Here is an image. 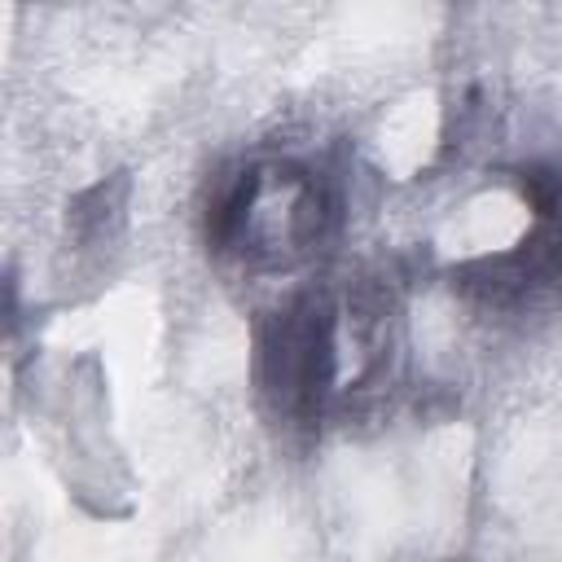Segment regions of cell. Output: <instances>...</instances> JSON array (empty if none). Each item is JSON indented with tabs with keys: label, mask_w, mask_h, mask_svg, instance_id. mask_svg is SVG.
Segmentation results:
<instances>
[{
	"label": "cell",
	"mask_w": 562,
	"mask_h": 562,
	"mask_svg": "<svg viewBox=\"0 0 562 562\" xmlns=\"http://www.w3.org/2000/svg\"><path fill=\"white\" fill-rule=\"evenodd\" d=\"M259 386L263 400L290 422H316L334 382V321L329 307L303 299L277 312L259 334Z\"/></svg>",
	"instance_id": "1"
},
{
	"label": "cell",
	"mask_w": 562,
	"mask_h": 562,
	"mask_svg": "<svg viewBox=\"0 0 562 562\" xmlns=\"http://www.w3.org/2000/svg\"><path fill=\"white\" fill-rule=\"evenodd\" d=\"M522 198L536 206V215H553L562 202V171L553 167H522Z\"/></svg>",
	"instance_id": "2"
},
{
	"label": "cell",
	"mask_w": 562,
	"mask_h": 562,
	"mask_svg": "<svg viewBox=\"0 0 562 562\" xmlns=\"http://www.w3.org/2000/svg\"><path fill=\"white\" fill-rule=\"evenodd\" d=\"M553 250H558V263H562V233L553 237Z\"/></svg>",
	"instance_id": "3"
}]
</instances>
